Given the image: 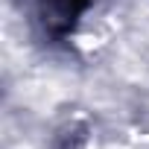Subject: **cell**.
Here are the masks:
<instances>
[{"label":"cell","instance_id":"obj_1","mask_svg":"<svg viewBox=\"0 0 149 149\" xmlns=\"http://www.w3.org/2000/svg\"><path fill=\"white\" fill-rule=\"evenodd\" d=\"M88 0H41V15L44 21H50V26H70L73 18H76L82 9H85Z\"/></svg>","mask_w":149,"mask_h":149}]
</instances>
